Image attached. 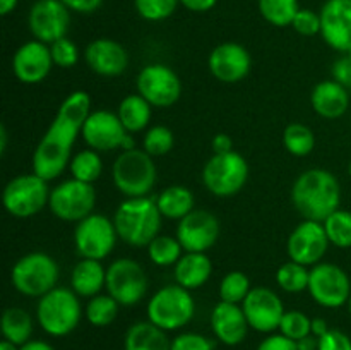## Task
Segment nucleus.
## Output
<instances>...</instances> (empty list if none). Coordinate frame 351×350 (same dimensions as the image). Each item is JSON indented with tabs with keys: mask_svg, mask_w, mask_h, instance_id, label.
<instances>
[{
	"mask_svg": "<svg viewBox=\"0 0 351 350\" xmlns=\"http://www.w3.org/2000/svg\"><path fill=\"white\" fill-rule=\"evenodd\" d=\"M91 112V98L86 91H74L62 102L53 120L45 130L33 153V172L45 180H53L69 168L72 148L82 134Z\"/></svg>",
	"mask_w": 351,
	"mask_h": 350,
	"instance_id": "1",
	"label": "nucleus"
},
{
	"mask_svg": "<svg viewBox=\"0 0 351 350\" xmlns=\"http://www.w3.org/2000/svg\"><path fill=\"white\" fill-rule=\"evenodd\" d=\"M291 202L304 220L324 222L341 202V185L326 168H308L291 185Z\"/></svg>",
	"mask_w": 351,
	"mask_h": 350,
	"instance_id": "2",
	"label": "nucleus"
},
{
	"mask_svg": "<svg viewBox=\"0 0 351 350\" xmlns=\"http://www.w3.org/2000/svg\"><path fill=\"white\" fill-rule=\"evenodd\" d=\"M119 239L130 247H147L151 240L160 235L161 216L156 199L127 198L119 205L113 215Z\"/></svg>",
	"mask_w": 351,
	"mask_h": 350,
	"instance_id": "3",
	"label": "nucleus"
},
{
	"mask_svg": "<svg viewBox=\"0 0 351 350\" xmlns=\"http://www.w3.org/2000/svg\"><path fill=\"white\" fill-rule=\"evenodd\" d=\"M82 318L79 295L72 288L55 287L36 305V319L47 335L62 338L74 331Z\"/></svg>",
	"mask_w": 351,
	"mask_h": 350,
	"instance_id": "4",
	"label": "nucleus"
},
{
	"mask_svg": "<svg viewBox=\"0 0 351 350\" xmlns=\"http://www.w3.org/2000/svg\"><path fill=\"white\" fill-rule=\"evenodd\" d=\"M113 185L125 198H146L154 187L158 170L151 154L144 150L122 151L113 161Z\"/></svg>",
	"mask_w": 351,
	"mask_h": 350,
	"instance_id": "5",
	"label": "nucleus"
},
{
	"mask_svg": "<svg viewBox=\"0 0 351 350\" xmlns=\"http://www.w3.org/2000/svg\"><path fill=\"white\" fill-rule=\"evenodd\" d=\"M58 277L57 261L50 254L34 250L16 261L10 271V283L21 295L40 299L57 287Z\"/></svg>",
	"mask_w": 351,
	"mask_h": 350,
	"instance_id": "6",
	"label": "nucleus"
},
{
	"mask_svg": "<svg viewBox=\"0 0 351 350\" xmlns=\"http://www.w3.org/2000/svg\"><path fill=\"white\" fill-rule=\"evenodd\" d=\"M147 319L165 331H175L192 321L195 302L191 290L178 283L165 285L151 295L147 302Z\"/></svg>",
	"mask_w": 351,
	"mask_h": 350,
	"instance_id": "7",
	"label": "nucleus"
},
{
	"mask_svg": "<svg viewBox=\"0 0 351 350\" xmlns=\"http://www.w3.org/2000/svg\"><path fill=\"white\" fill-rule=\"evenodd\" d=\"M51 189L48 187V180L31 174H21L10 178L2 192V205L5 211L14 218H31L38 215L50 202Z\"/></svg>",
	"mask_w": 351,
	"mask_h": 350,
	"instance_id": "8",
	"label": "nucleus"
},
{
	"mask_svg": "<svg viewBox=\"0 0 351 350\" xmlns=\"http://www.w3.org/2000/svg\"><path fill=\"white\" fill-rule=\"evenodd\" d=\"M249 163L237 151L213 154L202 168V184L216 198H232L245 187Z\"/></svg>",
	"mask_w": 351,
	"mask_h": 350,
	"instance_id": "9",
	"label": "nucleus"
},
{
	"mask_svg": "<svg viewBox=\"0 0 351 350\" xmlns=\"http://www.w3.org/2000/svg\"><path fill=\"white\" fill-rule=\"evenodd\" d=\"M106 292L123 307L139 304L147 294L149 278L143 264L130 257H119L106 268Z\"/></svg>",
	"mask_w": 351,
	"mask_h": 350,
	"instance_id": "10",
	"label": "nucleus"
},
{
	"mask_svg": "<svg viewBox=\"0 0 351 350\" xmlns=\"http://www.w3.org/2000/svg\"><path fill=\"white\" fill-rule=\"evenodd\" d=\"M96 198L95 184L71 177L51 189L48 208L62 222L79 223L95 213Z\"/></svg>",
	"mask_w": 351,
	"mask_h": 350,
	"instance_id": "11",
	"label": "nucleus"
},
{
	"mask_svg": "<svg viewBox=\"0 0 351 350\" xmlns=\"http://www.w3.org/2000/svg\"><path fill=\"white\" fill-rule=\"evenodd\" d=\"M119 240L113 218L101 213H93L82 222L75 223L74 247L86 259L103 261L113 253Z\"/></svg>",
	"mask_w": 351,
	"mask_h": 350,
	"instance_id": "12",
	"label": "nucleus"
},
{
	"mask_svg": "<svg viewBox=\"0 0 351 350\" xmlns=\"http://www.w3.org/2000/svg\"><path fill=\"white\" fill-rule=\"evenodd\" d=\"M308 295L326 309H338L348 304L351 280L345 270L335 263H319L311 268Z\"/></svg>",
	"mask_w": 351,
	"mask_h": 350,
	"instance_id": "13",
	"label": "nucleus"
},
{
	"mask_svg": "<svg viewBox=\"0 0 351 350\" xmlns=\"http://www.w3.org/2000/svg\"><path fill=\"white\" fill-rule=\"evenodd\" d=\"M136 86L137 93L158 108H170L182 96L180 78L165 64L144 65L137 74Z\"/></svg>",
	"mask_w": 351,
	"mask_h": 350,
	"instance_id": "14",
	"label": "nucleus"
},
{
	"mask_svg": "<svg viewBox=\"0 0 351 350\" xmlns=\"http://www.w3.org/2000/svg\"><path fill=\"white\" fill-rule=\"evenodd\" d=\"M329 246L331 242H329L322 222L302 220L288 235L287 253L288 257L295 263L312 268L322 263V257L328 253Z\"/></svg>",
	"mask_w": 351,
	"mask_h": 350,
	"instance_id": "15",
	"label": "nucleus"
},
{
	"mask_svg": "<svg viewBox=\"0 0 351 350\" xmlns=\"http://www.w3.org/2000/svg\"><path fill=\"white\" fill-rule=\"evenodd\" d=\"M71 10L60 0H36L27 14V27L34 40L51 45L67 36Z\"/></svg>",
	"mask_w": 351,
	"mask_h": 350,
	"instance_id": "16",
	"label": "nucleus"
},
{
	"mask_svg": "<svg viewBox=\"0 0 351 350\" xmlns=\"http://www.w3.org/2000/svg\"><path fill=\"white\" fill-rule=\"evenodd\" d=\"M221 223L218 216L206 209H194L177 225L175 237L185 253H208L218 242Z\"/></svg>",
	"mask_w": 351,
	"mask_h": 350,
	"instance_id": "17",
	"label": "nucleus"
},
{
	"mask_svg": "<svg viewBox=\"0 0 351 350\" xmlns=\"http://www.w3.org/2000/svg\"><path fill=\"white\" fill-rule=\"evenodd\" d=\"M240 305L250 328L267 335L280 329L281 319L287 312L280 295L267 287H254Z\"/></svg>",
	"mask_w": 351,
	"mask_h": 350,
	"instance_id": "18",
	"label": "nucleus"
},
{
	"mask_svg": "<svg viewBox=\"0 0 351 350\" xmlns=\"http://www.w3.org/2000/svg\"><path fill=\"white\" fill-rule=\"evenodd\" d=\"M213 78L225 84H237L249 75L252 69V57L243 45L225 41L213 48L208 58Z\"/></svg>",
	"mask_w": 351,
	"mask_h": 350,
	"instance_id": "19",
	"label": "nucleus"
},
{
	"mask_svg": "<svg viewBox=\"0 0 351 350\" xmlns=\"http://www.w3.org/2000/svg\"><path fill=\"white\" fill-rule=\"evenodd\" d=\"M127 134L129 132L122 126L117 113L110 110H95L89 112L81 136L88 148L98 153H106L120 150Z\"/></svg>",
	"mask_w": 351,
	"mask_h": 350,
	"instance_id": "20",
	"label": "nucleus"
},
{
	"mask_svg": "<svg viewBox=\"0 0 351 350\" xmlns=\"http://www.w3.org/2000/svg\"><path fill=\"white\" fill-rule=\"evenodd\" d=\"M53 67L50 45L31 40L21 45L12 57V72L23 84H40Z\"/></svg>",
	"mask_w": 351,
	"mask_h": 350,
	"instance_id": "21",
	"label": "nucleus"
},
{
	"mask_svg": "<svg viewBox=\"0 0 351 350\" xmlns=\"http://www.w3.org/2000/svg\"><path fill=\"white\" fill-rule=\"evenodd\" d=\"M319 14L324 43L341 55L351 51V0H328Z\"/></svg>",
	"mask_w": 351,
	"mask_h": 350,
	"instance_id": "22",
	"label": "nucleus"
},
{
	"mask_svg": "<svg viewBox=\"0 0 351 350\" xmlns=\"http://www.w3.org/2000/svg\"><path fill=\"white\" fill-rule=\"evenodd\" d=\"M84 60L95 74L117 78L129 67V54L122 43L112 38H96L86 47Z\"/></svg>",
	"mask_w": 351,
	"mask_h": 350,
	"instance_id": "23",
	"label": "nucleus"
},
{
	"mask_svg": "<svg viewBox=\"0 0 351 350\" xmlns=\"http://www.w3.org/2000/svg\"><path fill=\"white\" fill-rule=\"evenodd\" d=\"M211 329L219 342L237 347L247 338L250 326L242 305L219 301L211 311Z\"/></svg>",
	"mask_w": 351,
	"mask_h": 350,
	"instance_id": "24",
	"label": "nucleus"
},
{
	"mask_svg": "<svg viewBox=\"0 0 351 350\" xmlns=\"http://www.w3.org/2000/svg\"><path fill=\"white\" fill-rule=\"evenodd\" d=\"M312 110L326 120L341 119L350 108V93L335 79L317 82L311 93Z\"/></svg>",
	"mask_w": 351,
	"mask_h": 350,
	"instance_id": "25",
	"label": "nucleus"
},
{
	"mask_svg": "<svg viewBox=\"0 0 351 350\" xmlns=\"http://www.w3.org/2000/svg\"><path fill=\"white\" fill-rule=\"evenodd\" d=\"M213 275V261L206 253H184L173 266V277L180 287L197 290L204 287Z\"/></svg>",
	"mask_w": 351,
	"mask_h": 350,
	"instance_id": "26",
	"label": "nucleus"
},
{
	"mask_svg": "<svg viewBox=\"0 0 351 350\" xmlns=\"http://www.w3.org/2000/svg\"><path fill=\"white\" fill-rule=\"evenodd\" d=\"M106 285V268L98 259H81L71 271V288L79 297L91 299L101 294Z\"/></svg>",
	"mask_w": 351,
	"mask_h": 350,
	"instance_id": "27",
	"label": "nucleus"
},
{
	"mask_svg": "<svg viewBox=\"0 0 351 350\" xmlns=\"http://www.w3.org/2000/svg\"><path fill=\"white\" fill-rule=\"evenodd\" d=\"M123 350H171V340L149 319L137 321L127 329Z\"/></svg>",
	"mask_w": 351,
	"mask_h": 350,
	"instance_id": "28",
	"label": "nucleus"
},
{
	"mask_svg": "<svg viewBox=\"0 0 351 350\" xmlns=\"http://www.w3.org/2000/svg\"><path fill=\"white\" fill-rule=\"evenodd\" d=\"M156 206L163 218L180 222L195 209V198L185 185H168L156 196Z\"/></svg>",
	"mask_w": 351,
	"mask_h": 350,
	"instance_id": "29",
	"label": "nucleus"
},
{
	"mask_svg": "<svg viewBox=\"0 0 351 350\" xmlns=\"http://www.w3.org/2000/svg\"><path fill=\"white\" fill-rule=\"evenodd\" d=\"M117 115H119L120 122L125 127L127 132L137 134L149 129L151 117H153V106L139 93H134V95L125 96L119 103Z\"/></svg>",
	"mask_w": 351,
	"mask_h": 350,
	"instance_id": "30",
	"label": "nucleus"
},
{
	"mask_svg": "<svg viewBox=\"0 0 351 350\" xmlns=\"http://www.w3.org/2000/svg\"><path fill=\"white\" fill-rule=\"evenodd\" d=\"M0 329H2L3 340H9L16 345L23 347L24 343L29 342L31 335H33V319L26 309L12 305L2 312Z\"/></svg>",
	"mask_w": 351,
	"mask_h": 350,
	"instance_id": "31",
	"label": "nucleus"
},
{
	"mask_svg": "<svg viewBox=\"0 0 351 350\" xmlns=\"http://www.w3.org/2000/svg\"><path fill=\"white\" fill-rule=\"evenodd\" d=\"M283 146L291 156H308L315 150L314 130L300 122L288 124L283 130Z\"/></svg>",
	"mask_w": 351,
	"mask_h": 350,
	"instance_id": "32",
	"label": "nucleus"
},
{
	"mask_svg": "<svg viewBox=\"0 0 351 350\" xmlns=\"http://www.w3.org/2000/svg\"><path fill=\"white\" fill-rule=\"evenodd\" d=\"M120 304L110 294H98L88 301L84 307V316L88 323L96 328L110 326L119 316Z\"/></svg>",
	"mask_w": 351,
	"mask_h": 350,
	"instance_id": "33",
	"label": "nucleus"
},
{
	"mask_svg": "<svg viewBox=\"0 0 351 350\" xmlns=\"http://www.w3.org/2000/svg\"><path fill=\"white\" fill-rule=\"evenodd\" d=\"M69 170H71L72 178L86 182V184H95L103 174V161L98 151L82 150L72 156L71 163H69Z\"/></svg>",
	"mask_w": 351,
	"mask_h": 350,
	"instance_id": "34",
	"label": "nucleus"
},
{
	"mask_svg": "<svg viewBox=\"0 0 351 350\" xmlns=\"http://www.w3.org/2000/svg\"><path fill=\"white\" fill-rule=\"evenodd\" d=\"M261 16L276 27L291 26L295 16L302 9L298 0H259Z\"/></svg>",
	"mask_w": 351,
	"mask_h": 350,
	"instance_id": "35",
	"label": "nucleus"
},
{
	"mask_svg": "<svg viewBox=\"0 0 351 350\" xmlns=\"http://www.w3.org/2000/svg\"><path fill=\"white\" fill-rule=\"evenodd\" d=\"M146 249L149 259L160 268L175 266V264L178 263V259H180L185 253L177 237L161 235V233L156 239L151 240V244Z\"/></svg>",
	"mask_w": 351,
	"mask_h": 350,
	"instance_id": "36",
	"label": "nucleus"
},
{
	"mask_svg": "<svg viewBox=\"0 0 351 350\" xmlns=\"http://www.w3.org/2000/svg\"><path fill=\"white\" fill-rule=\"evenodd\" d=\"M311 268L288 259L276 271V283L288 294H300L308 288Z\"/></svg>",
	"mask_w": 351,
	"mask_h": 350,
	"instance_id": "37",
	"label": "nucleus"
},
{
	"mask_svg": "<svg viewBox=\"0 0 351 350\" xmlns=\"http://www.w3.org/2000/svg\"><path fill=\"white\" fill-rule=\"evenodd\" d=\"M331 246L351 249V211L338 208L322 222Z\"/></svg>",
	"mask_w": 351,
	"mask_h": 350,
	"instance_id": "38",
	"label": "nucleus"
},
{
	"mask_svg": "<svg viewBox=\"0 0 351 350\" xmlns=\"http://www.w3.org/2000/svg\"><path fill=\"white\" fill-rule=\"evenodd\" d=\"M250 290H252L250 278L243 271H228L219 283V301L230 302V304H242Z\"/></svg>",
	"mask_w": 351,
	"mask_h": 350,
	"instance_id": "39",
	"label": "nucleus"
},
{
	"mask_svg": "<svg viewBox=\"0 0 351 350\" xmlns=\"http://www.w3.org/2000/svg\"><path fill=\"white\" fill-rule=\"evenodd\" d=\"M175 146V134L167 126H153L144 132L143 150L153 158L165 156Z\"/></svg>",
	"mask_w": 351,
	"mask_h": 350,
	"instance_id": "40",
	"label": "nucleus"
},
{
	"mask_svg": "<svg viewBox=\"0 0 351 350\" xmlns=\"http://www.w3.org/2000/svg\"><path fill=\"white\" fill-rule=\"evenodd\" d=\"M178 3L180 0H134L137 14L144 21H151V23H160L173 16Z\"/></svg>",
	"mask_w": 351,
	"mask_h": 350,
	"instance_id": "41",
	"label": "nucleus"
},
{
	"mask_svg": "<svg viewBox=\"0 0 351 350\" xmlns=\"http://www.w3.org/2000/svg\"><path fill=\"white\" fill-rule=\"evenodd\" d=\"M280 333L288 336V338L295 340V342H298V340L312 335V318H308L305 312L297 311V309L287 311L283 319H281Z\"/></svg>",
	"mask_w": 351,
	"mask_h": 350,
	"instance_id": "42",
	"label": "nucleus"
},
{
	"mask_svg": "<svg viewBox=\"0 0 351 350\" xmlns=\"http://www.w3.org/2000/svg\"><path fill=\"white\" fill-rule=\"evenodd\" d=\"M51 58H53V65L60 69H72L74 65H77L79 62V48L77 45L72 40H69L67 36L60 38L55 43L50 45Z\"/></svg>",
	"mask_w": 351,
	"mask_h": 350,
	"instance_id": "43",
	"label": "nucleus"
},
{
	"mask_svg": "<svg viewBox=\"0 0 351 350\" xmlns=\"http://www.w3.org/2000/svg\"><path fill=\"white\" fill-rule=\"evenodd\" d=\"M291 27L300 36L311 38L321 34V14L314 12L312 9H300L291 23Z\"/></svg>",
	"mask_w": 351,
	"mask_h": 350,
	"instance_id": "44",
	"label": "nucleus"
},
{
	"mask_svg": "<svg viewBox=\"0 0 351 350\" xmlns=\"http://www.w3.org/2000/svg\"><path fill=\"white\" fill-rule=\"evenodd\" d=\"M171 350H215V343L201 333H180L171 340Z\"/></svg>",
	"mask_w": 351,
	"mask_h": 350,
	"instance_id": "45",
	"label": "nucleus"
},
{
	"mask_svg": "<svg viewBox=\"0 0 351 350\" xmlns=\"http://www.w3.org/2000/svg\"><path fill=\"white\" fill-rule=\"evenodd\" d=\"M317 350H351V338L341 329L331 328L319 338Z\"/></svg>",
	"mask_w": 351,
	"mask_h": 350,
	"instance_id": "46",
	"label": "nucleus"
},
{
	"mask_svg": "<svg viewBox=\"0 0 351 350\" xmlns=\"http://www.w3.org/2000/svg\"><path fill=\"white\" fill-rule=\"evenodd\" d=\"M257 350H298V345L295 340L288 338L281 333H271L259 343Z\"/></svg>",
	"mask_w": 351,
	"mask_h": 350,
	"instance_id": "47",
	"label": "nucleus"
},
{
	"mask_svg": "<svg viewBox=\"0 0 351 350\" xmlns=\"http://www.w3.org/2000/svg\"><path fill=\"white\" fill-rule=\"evenodd\" d=\"M331 72L335 81H338L339 84L345 86L346 89H351V58L348 55H341V57L332 64Z\"/></svg>",
	"mask_w": 351,
	"mask_h": 350,
	"instance_id": "48",
	"label": "nucleus"
},
{
	"mask_svg": "<svg viewBox=\"0 0 351 350\" xmlns=\"http://www.w3.org/2000/svg\"><path fill=\"white\" fill-rule=\"evenodd\" d=\"M60 2L67 5L69 10L79 14H91L101 7L103 0H60Z\"/></svg>",
	"mask_w": 351,
	"mask_h": 350,
	"instance_id": "49",
	"label": "nucleus"
},
{
	"mask_svg": "<svg viewBox=\"0 0 351 350\" xmlns=\"http://www.w3.org/2000/svg\"><path fill=\"white\" fill-rule=\"evenodd\" d=\"M211 148H213V154H225V153H232L233 150V139L232 136L225 132H219L213 137L211 141Z\"/></svg>",
	"mask_w": 351,
	"mask_h": 350,
	"instance_id": "50",
	"label": "nucleus"
},
{
	"mask_svg": "<svg viewBox=\"0 0 351 350\" xmlns=\"http://www.w3.org/2000/svg\"><path fill=\"white\" fill-rule=\"evenodd\" d=\"M180 3L192 12H208L218 3V0H180Z\"/></svg>",
	"mask_w": 351,
	"mask_h": 350,
	"instance_id": "51",
	"label": "nucleus"
},
{
	"mask_svg": "<svg viewBox=\"0 0 351 350\" xmlns=\"http://www.w3.org/2000/svg\"><path fill=\"white\" fill-rule=\"evenodd\" d=\"M329 329L331 328H329L328 321H326L324 318H312V335H314L315 338H321V336L326 335Z\"/></svg>",
	"mask_w": 351,
	"mask_h": 350,
	"instance_id": "52",
	"label": "nucleus"
},
{
	"mask_svg": "<svg viewBox=\"0 0 351 350\" xmlns=\"http://www.w3.org/2000/svg\"><path fill=\"white\" fill-rule=\"evenodd\" d=\"M298 350H317L319 349V338H315L314 335H308L305 338L298 340L297 342Z\"/></svg>",
	"mask_w": 351,
	"mask_h": 350,
	"instance_id": "53",
	"label": "nucleus"
},
{
	"mask_svg": "<svg viewBox=\"0 0 351 350\" xmlns=\"http://www.w3.org/2000/svg\"><path fill=\"white\" fill-rule=\"evenodd\" d=\"M21 350H55V349L48 342H43V340H29V342L24 343V345L21 347Z\"/></svg>",
	"mask_w": 351,
	"mask_h": 350,
	"instance_id": "54",
	"label": "nucleus"
},
{
	"mask_svg": "<svg viewBox=\"0 0 351 350\" xmlns=\"http://www.w3.org/2000/svg\"><path fill=\"white\" fill-rule=\"evenodd\" d=\"M19 0H0V14L2 16H9L14 9L17 7Z\"/></svg>",
	"mask_w": 351,
	"mask_h": 350,
	"instance_id": "55",
	"label": "nucleus"
},
{
	"mask_svg": "<svg viewBox=\"0 0 351 350\" xmlns=\"http://www.w3.org/2000/svg\"><path fill=\"white\" fill-rule=\"evenodd\" d=\"M7 136H9V134H7V129H5V126H0V153H5V150H7Z\"/></svg>",
	"mask_w": 351,
	"mask_h": 350,
	"instance_id": "56",
	"label": "nucleus"
},
{
	"mask_svg": "<svg viewBox=\"0 0 351 350\" xmlns=\"http://www.w3.org/2000/svg\"><path fill=\"white\" fill-rule=\"evenodd\" d=\"M0 350H21V347L9 342V340H2V342H0Z\"/></svg>",
	"mask_w": 351,
	"mask_h": 350,
	"instance_id": "57",
	"label": "nucleus"
},
{
	"mask_svg": "<svg viewBox=\"0 0 351 350\" xmlns=\"http://www.w3.org/2000/svg\"><path fill=\"white\" fill-rule=\"evenodd\" d=\"M346 305H348V312H350V316H351V297H350V301H348V304H346Z\"/></svg>",
	"mask_w": 351,
	"mask_h": 350,
	"instance_id": "58",
	"label": "nucleus"
},
{
	"mask_svg": "<svg viewBox=\"0 0 351 350\" xmlns=\"http://www.w3.org/2000/svg\"><path fill=\"white\" fill-rule=\"evenodd\" d=\"M348 175H350V178H351V160H350V163H348Z\"/></svg>",
	"mask_w": 351,
	"mask_h": 350,
	"instance_id": "59",
	"label": "nucleus"
}]
</instances>
